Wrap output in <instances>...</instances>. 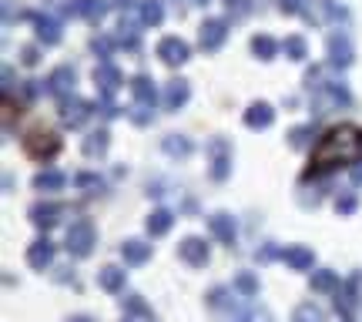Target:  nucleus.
<instances>
[{"instance_id":"1","label":"nucleus","mask_w":362,"mask_h":322,"mask_svg":"<svg viewBox=\"0 0 362 322\" xmlns=\"http://www.w3.org/2000/svg\"><path fill=\"white\" fill-rule=\"evenodd\" d=\"M362 154V128L359 124H339L319 138L312 152V171H329L339 165H352Z\"/></svg>"},{"instance_id":"2","label":"nucleus","mask_w":362,"mask_h":322,"mask_svg":"<svg viewBox=\"0 0 362 322\" xmlns=\"http://www.w3.org/2000/svg\"><path fill=\"white\" fill-rule=\"evenodd\" d=\"M94 242H98V232H94V225H90L88 218H77L74 225L67 229V239H64V246H67V252H71V255H77V259H84V255H90V248H94Z\"/></svg>"},{"instance_id":"3","label":"nucleus","mask_w":362,"mask_h":322,"mask_svg":"<svg viewBox=\"0 0 362 322\" xmlns=\"http://www.w3.org/2000/svg\"><path fill=\"white\" fill-rule=\"evenodd\" d=\"M24 152L30 158H37V161H51L60 152V138L54 131H30L27 138H24Z\"/></svg>"},{"instance_id":"4","label":"nucleus","mask_w":362,"mask_h":322,"mask_svg":"<svg viewBox=\"0 0 362 322\" xmlns=\"http://www.w3.org/2000/svg\"><path fill=\"white\" fill-rule=\"evenodd\" d=\"M316 111L319 114H326V111H332V107H346L352 98H349L346 84H316Z\"/></svg>"},{"instance_id":"5","label":"nucleus","mask_w":362,"mask_h":322,"mask_svg":"<svg viewBox=\"0 0 362 322\" xmlns=\"http://www.w3.org/2000/svg\"><path fill=\"white\" fill-rule=\"evenodd\" d=\"M208 154H211V178L225 182L232 171V145L225 138H211L208 141Z\"/></svg>"},{"instance_id":"6","label":"nucleus","mask_w":362,"mask_h":322,"mask_svg":"<svg viewBox=\"0 0 362 322\" xmlns=\"http://www.w3.org/2000/svg\"><path fill=\"white\" fill-rule=\"evenodd\" d=\"M94 84H98V94H101V98H114V91L124 84V74H121L111 61L98 64V67H94Z\"/></svg>"},{"instance_id":"7","label":"nucleus","mask_w":362,"mask_h":322,"mask_svg":"<svg viewBox=\"0 0 362 322\" xmlns=\"http://www.w3.org/2000/svg\"><path fill=\"white\" fill-rule=\"evenodd\" d=\"M228 37V24L225 20H218V17H211L201 24V31H198V41H201V51H218V47L225 44Z\"/></svg>"},{"instance_id":"8","label":"nucleus","mask_w":362,"mask_h":322,"mask_svg":"<svg viewBox=\"0 0 362 322\" xmlns=\"http://www.w3.org/2000/svg\"><path fill=\"white\" fill-rule=\"evenodd\" d=\"M74 81H77L74 71H71L67 64H60V67H54L51 77H47V91L58 94L60 101H64V98H74Z\"/></svg>"},{"instance_id":"9","label":"nucleus","mask_w":362,"mask_h":322,"mask_svg":"<svg viewBox=\"0 0 362 322\" xmlns=\"http://www.w3.org/2000/svg\"><path fill=\"white\" fill-rule=\"evenodd\" d=\"M90 118V105L81 101V98H64L60 101V121L67 128H81V124Z\"/></svg>"},{"instance_id":"10","label":"nucleus","mask_w":362,"mask_h":322,"mask_svg":"<svg viewBox=\"0 0 362 322\" xmlns=\"http://www.w3.org/2000/svg\"><path fill=\"white\" fill-rule=\"evenodd\" d=\"M64 14L88 17L90 24H98V20L107 14V4L105 0H67V4H64Z\"/></svg>"},{"instance_id":"11","label":"nucleus","mask_w":362,"mask_h":322,"mask_svg":"<svg viewBox=\"0 0 362 322\" xmlns=\"http://www.w3.org/2000/svg\"><path fill=\"white\" fill-rule=\"evenodd\" d=\"M51 262H54V242H51V239H37V242H30V248H27V265L30 269L44 272Z\"/></svg>"},{"instance_id":"12","label":"nucleus","mask_w":362,"mask_h":322,"mask_svg":"<svg viewBox=\"0 0 362 322\" xmlns=\"http://www.w3.org/2000/svg\"><path fill=\"white\" fill-rule=\"evenodd\" d=\"M352 44H349L346 34H332L329 37V64L332 67H349L352 64Z\"/></svg>"},{"instance_id":"13","label":"nucleus","mask_w":362,"mask_h":322,"mask_svg":"<svg viewBox=\"0 0 362 322\" xmlns=\"http://www.w3.org/2000/svg\"><path fill=\"white\" fill-rule=\"evenodd\" d=\"M158 58L165 64H171V67H175V64H185L188 61V44H185L181 37H165V41L158 44Z\"/></svg>"},{"instance_id":"14","label":"nucleus","mask_w":362,"mask_h":322,"mask_svg":"<svg viewBox=\"0 0 362 322\" xmlns=\"http://www.w3.org/2000/svg\"><path fill=\"white\" fill-rule=\"evenodd\" d=\"M178 255H181L185 262H188V265L201 269V265L208 262V246H205L201 239H195V235H192V239H185V242L178 246Z\"/></svg>"},{"instance_id":"15","label":"nucleus","mask_w":362,"mask_h":322,"mask_svg":"<svg viewBox=\"0 0 362 322\" xmlns=\"http://www.w3.org/2000/svg\"><path fill=\"white\" fill-rule=\"evenodd\" d=\"M30 222H34L37 229H51V225H58L60 222V205H54V201H37V205L30 208Z\"/></svg>"},{"instance_id":"16","label":"nucleus","mask_w":362,"mask_h":322,"mask_svg":"<svg viewBox=\"0 0 362 322\" xmlns=\"http://www.w3.org/2000/svg\"><path fill=\"white\" fill-rule=\"evenodd\" d=\"M131 94H135V105H145V107H154V101H158L154 81H151L148 74L131 77Z\"/></svg>"},{"instance_id":"17","label":"nucleus","mask_w":362,"mask_h":322,"mask_svg":"<svg viewBox=\"0 0 362 322\" xmlns=\"http://www.w3.org/2000/svg\"><path fill=\"white\" fill-rule=\"evenodd\" d=\"M208 229H211V235H215L218 242H225V246H232V242H235V218H232V215H225V212L211 215Z\"/></svg>"},{"instance_id":"18","label":"nucleus","mask_w":362,"mask_h":322,"mask_svg":"<svg viewBox=\"0 0 362 322\" xmlns=\"http://www.w3.org/2000/svg\"><path fill=\"white\" fill-rule=\"evenodd\" d=\"M272 121H275V111H272V105H265V101H258V105H252L245 111V124H248L252 131H265Z\"/></svg>"},{"instance_id":"19","label":"nucleus","mask_w":362,"mask_h":322,"mask_svg":"<svg viewBox=\"0 0 362 322\" xmlns=\"http://www.w3.org/2000/svg\"><path fill=\"white\" fill-rule=\"evenodd\" d=\"M121 259H124V265H145L151 259V246L141 239H128L121 246Z\"/></svg>"},{"instance_id":"20","label":"nucleus","mask_w":362,"mask_h":322,"mask_svg":"<svg viewBox=\"0 0 362 322\" xmlns=\"http://www.w3.org/2000/svg\"><path fill=\"white\" fill-rule=\"evenodd\" d=\"M282 259H286V265H292L295 272H305V269H312V262H316V252L309 246H292L282 252Z\"/></svg>"},{"instance_id":"21","label":"nucleus","mask_w":362,"mask_h":322,"mask_svg":"<svg viewBox=\"0 0 362 322\" xmlns=\"http://www.w3.org/2000/svg\"><path fill=\"white\" fill-rule=\"evenodd\" d=\"M188 94H192L188 81H181V77L168 81V84H165V107H168V111H178V107L188 101Z\"/></svg>"},{"instance_id":"22","label":"nucleus","mask_w":362,"mask_h":322,"mask_svg":"<svg viewBox=\"0 0 362 322\" xmlns=\"http://www.w3.org/2000/svg\"><path fill=\"white\" fill-rule=\"evenodd\" d=\"M34 24H37V41L41 44H58L60 41V24L54 20V17H44V14H37L34 17Z\"/></svg>"},{"instance_id":"23","label":"nucleus","mask_w":362,"mask_h":322,"mask_svg":"<svg viewBox=\"0 0 362 322\" xmlns=\"http://www.w3.org/2000/svg\"><path fill=\"white\" fill-rule=\"evenodd\" d=\"M124 279H128L124 269H118V265H105V269L98 272V286H101L105 292H121L124 289Z\"/></svg>"},{"instance_id":"24","label":"nucleus","mask_w":362,"mask_h":322,"mask_svg":"<svg viewBox=\"0 0 362 322\" xmlns=\"http://www.w3.org/2000/svg\"><path fill=\"white\" fill-rule=\"evenodd\" d=\"M64 185H67V175H64V171L47 168V171H41V175H34V188H37V192H60Z\"/></svg>"},{"instance_id":"25","label":"nucleus","mask_w":362,"mask_h":322,"mask_svg":"<svg viewBox=\"0 0 362 322\" xmlns=\"http://www.w3.org/2000/svg\"><path fill=\"white\" fill-rule=\"evenodd\" d=\"M252 51H255L258 61H272V58L282 51V44H279V41H272L269 34H258V37H252Z\"/></svg>"},{"instance_id":"26","label":"nucleus","mask_w":362,"mask_h":322,"mask_svg":"<svg viewBox=\"0 0 362 322\" xmlns=\"http://www.w3.org/2000/svg\"><path fill=\"white\" fill-rule=\"evenodd\" d=\"M175 225V215L165 212V208H158V212H151L148 215V235L151 239H158V235H165L168 229Z\"/></svg>"},{"instance_id":"27","label":"nucleus","mask_w":362,"mask_h":322,"mask_svg":"<svg viewBox=\"0 0 362 322\" xmlns=\"http://www.w3.org/2000/svg\"><path fill=\"white\" fill-rule=\"evenodd\" d=\"M312 292H339V272H332V269L312 272Z\"/></svg>"},{"instance_id":"28","label":"nucleus","mask_w":362,"mask_h":322,"mask_svg":"<svg viewBox=\"0 0 362 322\" xmlns=\"http://www.w3.org/2000/svg\"><path fill=\"white\" fill-rule=\"evenodd\" d=\"M161 20H165V7H161L158 0H141V24L158 27Z\"/></svg>"},{"instance_id":"29","label":"nucleus","mask_w":362,"mask_h":322,"mask_svg":"<svg viewBox=\"0 0 362 322\" xmlns=\"http://www.w3.org/2000/svg\"><path fill=\"white\" fill-rule=\"evenodd\" d=\"M107 131H90L88 138H84V154L88 158H98V154H105L107 152Z\"/></svg>"},{"instance_id":"30","label":"nucleus","mask_w":362,"mask_h":322,"mask_svg":"<svg viewBox=\"0 0 362 322\" xmlns=\"http://www.w3.org/2000/svg\"><path fill=\"white\" fill-rule=\"evenodd\" d=\"M165 152L171 154V158H188V154H192V141L185 138V135H168Z\"/></svg>"},{"instance_id":"31","label":"nucleus","mask_w":362,"mask_h":322,"mask_svg":"<svg viewBox=\"0 0 362 322\" xmlns=\"http://www.w3.org/2000/svg\"><path fill=\"white\" fill-rule=\"evenodd\" d=\"M282 51H286L288 61H305V58H309V44H305L302 37H286V41H282Z\"/></svg>"},{"instance_id":"32","label":"nucleus","mask_w":362,"mask_h":322,"mask_svg":"<svg viewBox=\"0 0 362 322\" xmlns=\"http://www.w3.org/2000/svg\"><path fill=\"white\" fill-rule=\"evenodd\" d=\"M118 41L124 47H138V24L131 20V17H121V24H118Z\"/></svg>"},{"instance_id":"33","label":"nucleus","mask_w":362,"mask_h":322,"mask_svg":"<svg viewBox=\"0 0 362 322\" xmlns=\"http://www.w3.org/2000/svg\"><path fill=\"white\" fill-rule=\"evenodd\" d=\"M292 322H326V316H322V309L312 306V302H302L295 312H292Z\"/></svg>"},{"instance_id":"34","label":"nucleus","mask_w":362,"mask_h":322,"mask_svg":"<svg viewBox=\"0 0 362 322\" xmlns=\"http://www.w3.org/2000/svg\"><path fill=\"white\" fill-rule=\"evenodd\" d=\"M228 322H272V316H269V309H245V312H239V309H235V312H232V319Z\"/></svg>"},{"instance_id":"35","label":"nucleus","mask_w":362,"mask_h":322,"mask_svg":"<svg viewBox=\"0 0 362 322\" xmlns=\"http://www.w3.org/2000/svg\"><path fill=\"white\" fill-rule=\"evenodd\" d=\"M235 289L252 299V295H258V279L252 276V272H239V276H235Z\"/></svg>"},{"instance_id":"36","label":"nucleus","mask_w":362,"mask_h":322,"mask_svg":"<svg viewBox=\"0 0 362 322\" xmlns=\"http://www.w3.org/2000/svg\"><path fill=\"white\" fill-rule=\"evenodd\" d=\"M319 7H322V14L329 17V20H346L349 17V11L346 7H339L335 0H319Z\"/></svg>"},{"instance_id":"37","label":"nucleus","mask_w":362,"mask_h":322,"mask_svg":"<svg viewBox=\"0 0 362 322\" xmlns=\"http://www.w3.org/2000/svg\"><path fill=\"white\" fill-rule=\"evenodd\" d=\"M124 309H128L131 316H145V319H151V309L141 302V295H128V299H124Z\"/></svg>"},{"instance_id":"38","label":"nucleus","mask_w":362,"mask_h":322,"mask_svg":"<svg viewBox=\"0 0 362 322\" xmlns=\"http://www.w3.org/2000/svg\"><path fill=\"white\" fill-rule=\"evenodd\" d=\"M309 135H312V124H305V128H292L288 145H292V148H305V145H309Z\"/></svg>"},{"instance_id":"39","label":"nucleus","mask_w":362,"mask_h":322,"mask_svg":"<svg viewBox=\"0 0 362 322\" xmlns=\"http://www.w3.org/2000/svg\"><path fill=\"white\" fill-rule=\"evenodd\" d=\"M74 182L81 185V188H90V192H101V188H105V182H101L98 175H90V171H81Z\"/></svg>"},{"instance_id":"40","label":"nucleus","mask_w":362,"mask_h":322,"mask_svg":"<svg viewBox=\"0 0 362 322\" xmlns=\"http://www.w3.org/2000/svg\"><path fill=\"white\" fill-rule=\"evenodd\" d=\"M90 47H94V54H101V64H107V54H111V37H94L90 41Z\"/></svg>"},{"instance_id":"41","label":"nucleus","mask_w":362,"mask_h":322,"mask_svg":"<svg viewBox=\"0 0 362 322\" xmlns=\"http://www.w3.org/2000/svg\"><path fill=\"white\" fill-rule=\"evenodd\" d=\"M335 212H339V215H352V212H356V195H342V199H335Z\"/></svg>"},{"instance_id":"42","label":"nucleus","mask_w":362,"mask_h":322,"mask_svg":"<svg viewBox=\"0 0 362 322\" xmlns=\"http://www.w3.org/2000/svg\"><path fill=\"white\" fill-rule=\"evenodd\" d=\"M151 111H154V107L135 105V107H131V121H135V124H148L151 121Z\"/></svg>"},{"instance_id":"43","label":"nucleus","mask_w":362,"mask_h":322,"mask_svg":"<svg viewBox=\"0 0 362 322\" xmlns=\"http://www.w3.org/2000/svg\"><path fill=\"white\" fill-rule=\"evenodd\" d=\"M302 4H305V0H282V11H286V14H299Z\"/></svg>"},{"instance_id":"44","label":"nucleus","mask_w":362,"mask_h":322,"mask_svg":"<svg viewBox=\"0 0 362 322\" xmlns=\"http://www.w3.org/2000/svg\"><path fill=\"white\" fill-rule=\"evenodd\" d=\"M20 61H24V64H37V47H24V51H20Z\"/></svg>"},{"instance_id":"45","label":"nucleus","mask_w":362,"mask_h":322,"mask_svg":"<svg viewBox=\"0 0 362 322\" xmlns=\"http://www.w3.org/2000/svg\"><path fill=\"white\" fill-rule=\"evenodd\" d=\"M101 114H105V118H114V114H118V107L111 105V98H101Z\"/></svg>"},{"instance_id":"46","label":"nucleus","mask_w":362,"mask_h":322,"mask_svg":"<svg viewBox=\"0 0 362 322\" xmlns=\"http://www.w3.org/2000/svg\"><path fill=\"white\" fill-rule=\"evenodd\" d=\"M349 178H352V185H362V161H356V165H352Z\"/></svg>"},{"instance_id":"47","label":"nucleus","mask_w":362,"mask_h":322,"mask_svg":"<svg viewBox=\"0 0 362 322\" xmlns=\"http://www.w3.org/2000/svg\"><path fill=\"white\" fill-rule=\"evenodd\" d=\"M275 255H282V252H279V248H272V246H265V248H262V252H258V259H262V262L275 259Z\"/></svg>"},{"instance_id":"48","label":"nucleus","mask_w":362,"mask_h":322,"mask_svg":"<svg viewBox=\"0 0 362 322\" xmlns=\"http://www.w3.org/2000/svg\"><path fill=\"white\" fill-rule=\"evenodd\" d=\"M248 4H252V0H228V11H232V7H235V11H248Z\"/></svg>"},{"instance_id":"49","label":"nucleus","mask_w":362,"mask_h":322,"mask_svg":"<svg viewBox=\"0 0 362 322\" xmlns=\"http://www.w3.org/2000/svg\"><path fill=\"white\" fill-rule=\"evenodd\" d=\"M71 322H90V319H88V316H74V319H71Z\"/></svg>"},{"instance_id":"50","label":"nucleus","mask_w":362,"mask_h":322,"mask_svg":"<svg viewBox=\"0 0 362 322\" xmlns=\"http://www.w3.org/2000/svg\"><path fill=\"white\" fill-rule=\"evenodd\" d=\"M192 4H201V7H205V4H208V0H192Z\"/></svg>"}]
</instances>
